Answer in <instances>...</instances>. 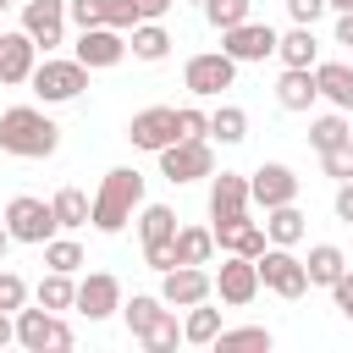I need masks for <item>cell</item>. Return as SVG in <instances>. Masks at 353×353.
Returning <instances> with one entry per match:
<instances>
[{
	"label": "cell",
	"mask_w": 353,
	"mask_h": 353,
	"mask_svg": "<svg viewBox=\"0 0 353 353\" xmlns=\"http://www.w3.org/2000/svg\"><path fill=\"white\" fill-rule=\"evenodd\" d=\"M6 6H11V0H0V11H6Z\"/></svg>",
	"instance_id": "obj_50"
},
{
	"label": "cell",
	"mask_w": 353,
	"mask_h": 353,
	"mask_svg": "<svg viewBox=\"0 0 353 353\" xmlns=\"http://www.w3.org/2000/svg\"><path fill=\"white\" fill-rule=\"evenodd\" d=\"M221 50H226L237 66H243V61H265V55H276V28L248 17V22H237V28L221 33Z\"/></svg>",
	"instance_id": "obj_15"
},
{
	"label": "cell",
	"mask_w": 353,
	"mask_h": 353,
	"mask_svg": "<svg viewBox=\"0 0 353 353\" xmlns=\"http://www.w3.org/2000/svg\"><path fill=\"white\" fill-rule=\"evenodd\" d=\"M55 149H61V127H55L39 105H11V110H0V154L50 160Z\"/></svg>",
	"instance_id": "obj_1"
},
{
	"label": "cell",
	"mask_w": 353,
	"mask_h": 353,
	"mask_svg": "<svg viewBox=\"0 0 353 353\" xmlns=\"http://www.w3.org/2000/svg\"><path fill=\"white\" fill-rule=\"evenodd\" d=\"M276 55H281V66H314V61H320L314 28H298V22H292V33H276Z\"/></svg>",
	"instance_id": "obj_26"
},
{
	"label": "cell",
	"mask_w": 353,
	"mask_h": 353,
	"mask_svg": "<svg viewBox=\"0 0 353 353\" xmlns=\"http://www.w3.org/2000/svg\"><path fill=\"white\" fill-rule=\"evenodd\" d=\"M331 210H336V221H347V226H353V176H347V182H336V199H331Z\"/></svg>",
	"instance_id": "obj_44"
},
{
	"label": "cell",
	"mask_w": 353,
	"mask_h": 353,
	"mask_svg": "<svg viewBox=\"0 0 353 353\" xmlns=\"http://www.w3.org/2000/svg\"><path fill=\"white\" fill-rule=\"evenodd\" d=\"M292 199H298V171H292V165L265 160L259 171H248V204L276 210V204H292Z\"/></svg>",
	"instance_id": "obj_12"
},
{
	"label": "cell",
	"mask_w": 353,
	"mask_h": 353,
	"mask_svg": "<svg viewBox=\"0 0 353 353\" xmlns=\"http://www.w3.org/2000/svg\"><path fill=\"white\" fill-rule=\"evenodd\" d=\"M44 265L61 270V276H77L88 259H83V243H72V237H50V243H44Z\"/></svg>",
	"instance_id": "obj_33"
},
{
	"label": "cell",
	"mask_w": 353,
	"mask_h": 353,
	"mask_svg": "<svg viewBox=\"0 0 353 353\" xmlns=\"http://www.w3.org/2000/svg\"><path fill=\"white\" fill-rule=\"evenodd\" d=\"M127 55H132V61H165V55H171V33H165L160 22H138V28L127 33Z\"/></svg>",
	"instance_id": "obj_25"
},
{
	"label": "cell",
	"mask_w": 353,
	"mask_h": 353,
	"mask_svg": "<svg viewBox=\"0 0 353 353\" xmlns=\"http://www.w3.org/2000/svg\"><path fill=\"white\" fill-rule=\"evenodd\" d=\"M160 298L171 309H193V303L215 298V276L204 265H171V270H160Z\"/></svg>",
	"instance_id": "obj_10"
},
{
	"label": "cell",
	"mask_w": 353,
	"mask_h": 353,
	"mask_svg": "<svg viewBox=\"0 0 353 353\" xmlns=\"http://www.w3.org/2000/svg\"><path fill=\"white\" fill-rule=\"evenodd\" d=\"M193 6H204V0H193Z\"/></svg>",
	"instance_id": "obj_51"
},
{
	"label": "cell",
	"mask_w": 353,
	"mask_h": 353,
	"mask_svg": "<svg viewBox=\"0 0 353 353\" xmlns=\"http://www.w3.org/2000/svg\"><path fill=\"white\" fill-rule=\"evenodd\" d=\"M331 303H336V314L353 325V270H342V276L331 281Z\"/></svg>",
	"instance_id": "obj_41"
},
{
	"label": "cell",
	"mask_w": 353,
	"mask_h": 353,
	"mask_svg": "<svg viewBox=\"0 0 353 353\" xmlns=\"http://www.w3.org/2000/svg\"><path fill=\"white\" fill-rule=\"evenodd\" d=\"M143 265H149V270H171V265H176L171 243H143Z\"/></svg>",
	"instance_id": "obj_43"
},
{
	"label": "cell",
	"mask_w": 353,
	"mask_h": 353,
	"mask_svg": "<svg viewBox=\"0 0 353 353\" xmlns=\"http://www.w3.org/2000/svg\"><path fill=\"white\" fill-rule=\"evenodd\" d=\"M138 11H143V22H160L171 11V0H138Z\"/></svg>",
	"instance_id": "obj_46"
},
{
	"label": "cell",
	"mask_w": 353,
	"mask_h": 353,
	"mask_svg": "<svg viewBox=\"0 0 353 353\" xmlns=\"http://www.w3.org/2000/svg\"><path fill=\"white\" fill-rule=\"evenodd\" d=\"M303 270H309V287H331V281L347 270V254H342L336 243H314L309 259H303Z\"/></svg>",
	"instance_id": "obj_27"
},
{
	"label": "cell",
	"mask_w": 353,
	"mask_h": 353,
	"mask_svg": "<svg viewBox=\"0 0 353 353\" xmlns=\"http://www.w3.org/2000/svg\"><path fill=\"white\" fill-rule=\"evenodd\" d=\"M342 138H353V132H347V110H325V116H314V121H309V143H314L320 154H325V149H336Z\"/></svg>",
	"instance_id": "obj_32"
},
{
	"label": "cell",
	"mask_w": 353,
	"mask_h": 353,
	"mask_svg": "<svg viewBox=\"0 0 353 353\" xmlns=\"http://www.w3.org/2000/svg\"><path fill=\"white\" fill-rule=\"evenodd\" d=\"M160 176L165 182H199V176H215V149H210V138H176V143H165L160 149Z\"/></svg>",
	"instance_id": "obj_7"
},
{
	"label": "cell",
	"mask_w": 353,
	"mask_h": 353,
	"mask_svg": "<svg viewBox=\"0 0 353 353\" xmlns=\"http://www.w3.org/2000/svg\"><path fill=\"white\" fill-rule=\"evenodd\" d=\"M232 83H237V61H232L226 50L188 55V66H182V88H188L193 99H215V94L232 88Z\"/></svg>",
	"instance_id": "obj_9"
},
{
	"label": "cell",
	"mask_w": 353,
	"mask_h": 353,
	"mask_svg": "<svg viewBox=\"0 0 353 353\" xmlns=\"http://www.w3.org/2000/svg\"><path fill=\"white\" fill-rule=\"evenodd\" d=\"M210 138H221V143H243V138H248V110H243V105H221V110H210Z\"/></svg>",
	"instance_id": "obj_31"
},
{
	"label": "cell",
	"mask_w": 353,
	"mask_h": 353,
	"mask_svg": "<svg viewBox=\"0 0 353 353\" xmlns=\"http://www.w3.org/2000/svg\"><path fill=\"white\" fill-rule=\"evenodd\" d=\"M143 204V176L132 171V165H116V171H105V182H99V193H94V210H88V221L105 232V237H116L127 221H132V210Z\"/></svg>",
	"instance_id": "obj_3"
},
{
	"label": "cell",
	"mask_w": 353,
	"mask_h": 353,
	"mask_svg": "<svg viewBox=\"0 0 353 353\" xmlns=\"http://www.w3.org/2000/svg\"><path fill=\"white\" fill-rule=\"evenodd\" d=\"M254 270H259V287H270L276 298H303V292H309L303 259H298L292 248H281V243H265L259 259H254Z\"/></svg>",
	"instance_id": "obj_5"
},
{
	"label": "cell",
	"mask_w": 353,
	"mask_h": 353,
	"mask_svg": "<svg viewBox=\"0 0 353 353\" xmlns=\"http://www.w3.org/2000/svg\"><path fill=\"white\" fill-rule=\"evenodd\" d=\"M314 99H320V83H314V66H287V72L276 77V105H281V110H292V116H303V110H314Z\"/></svg>",
	"instance_id": "obj_20"
},
{
	"label": "cell",
	"mask_w": 353,
	"mask_h": 353,
	"mask_svg": "<svg viewBox=\"0 0 353 353\" xmlns=\"http://www.w3.org/2000/svg\"><path fill=\"white\" fill-rule=\"evenodd\" d=\"M22 33L44 50H55L66 39V0H28L22 6Z\"/></svg>",
	"instance_id": "obj_17"
},
{
	"label": "cell",
	"mask_w": 353,
	"mask_h": 353,
	"mask_svg": "<svg viewBox=\"0 0 353 353\" xmlns=\"http://www.w3.org/2000/svg\"><path fill=\"white\" fill-rule=\"evenodd\" d=\"M232 215H248V176L243 171L210 176V221H232Z\"/></svg>",
	"instance_id": "obj_21"
},
{
	"label": "cell",
	"mask_w": 353,
	"mask_h": 353,
	"mask_svg": "<svg viewBox=\"0 0 353 353\" xmlns=\"http://www.w3.org/2000/svg\"><path fill=\"white\" fill-rule=\"evenodd\" d=\"M33 298H39L44 309H55V314H61V309H72V298H77V281H72V276H61V270H50V276L33 287Z\"/></svg>",
	"instance_id": "obj_34"
},
{
	"label": "cell",
	"mask_w": 353,
	"mask_h": 353,
	"mask_svg": "<svg viewBox=\"0 0 353 353\" xmlns=\"http://www.w3.org/2000/svg\"><path fill=\"white\" fill-rule=\"evenodd\" d=\"M50 210H55V226L77 232V226H88V210H94V199H88L83 188H61V193L50 199Z\"/></svg>",
	"instance_id": "obj_28"
},
{
	"label": "cell",
	"mask_w": 353,
	"mask_h": 353,
	"mask_svg": "<svg viewBox=\"0 0 353 353\" xmlns=\"http://www.w3.org/2000/svg\"><path fill=\"white\" fill-rule=\"evenodd\" d=\"M72 309H77V314H88V320H110V314L121 309V281H116L110 270H88V276L77 281Z\"/></svg>",
	"instance_id": "obj_14"
},
{
	"label": "cell",
	"mask_w": 353,
	"mask_h": 353,
	"mask_svg": "<svg viewBox=\"0 0 353 353\" xmlns=\"http://www.w3.org/2000/svg\"><path fill=\"white\" fill-rule=\"evenodd\" d=\"M11 243H17V237H11V232H6V221H0V259L11 254Z\"/></svg>",
	"instance_id": "obj_48"
},
{
	"label": "cell",
	"mask_w": 353,
	"mask_h": 353,
	"mask_svg": "<svg viewBox=\"0 0 353 353\" xmlns=\"http://www.w3.org/2000/svg\"><path fill=\"white\" fill-rule=\"evenodd\" d=\"M11 342H17V314L0 309V347H11Z\"/></svg>",
	"instance_id": "obj_47"
},
{
	"label": "cell",
	"mask_w": 353,
	"mask_h": 353,
	"mask_svg": "<svg viewBox=\"0 0 353 353\" xmlns=\"http://www.w3.org/2000/svg\"><path fill=\"white\" fill-rule=\"evenodd\" d=\"M210 347H270V331L265 325H221Z\"/></svg>",
	"instance_id": "obj_36"
},
{
	"label": "cell",
	"mask_w": 353,
	"mask_h": 353,
	"mask_svg": "<svg viewBox=\"0 0 353 353\" xmlns=\"http://www.w3.org/2000/svg\"><path fill=\"white\" fill-rule=\"evenodd\" d=\"M287 17H292L298 28H314V22L325 17V0H287Z\"/></svg>",
	"instance_id": "obj_42"
},
{
	"label": "cell",
	"mask_w": 353,
	"mask_h": 353,
	"mask_svg": "<svg viewBox=\"0 0 353 353\" xmlns=\"http://www.w3.org/2000/svg\"><path fill=\"white\" fill-rule=\"evenodd\" d=\"M336 44L353 50V11H336Z\"/></svg>",
	"instance_id": "obj_45"
},
{
	"label": "cell",
	"mask_w": 353,
	"mask_h": 353,
	"mask_svg": "<svg viewBox=\"0 0 353 353\" xmlns=\"http://www.w3.org/2000/svg\"><path fill=\"white\" fill-rule=\"evenodd\" d=\"M72 55L88 72H110V66L127 61V33H116V28H77V50Z\"/></svg>",
	"instance_id": "obj_11"
},
{
	"label": "cell",
	"mask_w": 353,
	"mask_h": 353,
	"mask_svg": "<svg viewBox=\"0 0 353 353\" xmlns=\"http://www.w3.org/2000/svg\"><path fill=\"white\" fill-rule=\"evenodd\" d=\"M248 6H254V0H204V22H210L215 33H226V28L248 22Z\"/></svg>",
	"instance_id": "obj_35"
},
{
	"label": "cell",
	"mask_w": 353,
	"mask_h": 353,
	"mask_svg": "<svg viewBox=\"0 0 353 353\" xmlns=\"http://www.w3.org/2000/svg\"><path fill=\"white\" fill-rule=\"evenodd\" d=\"M176 138H210V110L182 105V110H176Z\"/></svg>",
	"instance_id": "obj_39"
},
{
	"label": "cell",
	"mask_w": 353,
	"mask_h": 353,
	"mask_svg": "<svg viewBox=\"0 0 353 353\" xmlns=\"http://www.w3.org/2000/svg\"><path fill=\"white\" fill-rule=\"evenodd\" d=\"M17 342L28 347V353H66L77 336H72V325L55 314V309H17Z\"/></svg>",
	"instance_id": "obj_6"
},
{
	"label": "cell",
	"mask_w": 353,
	"mask_h": 353,
	"mask_svg": "<svg viewBox=\"0 0 353 353\" xmlns=\"http://www.w3.org/2000/svg\"><path fill=\"white\" fill-rule=\"evenodd\" d=\"M303 232H309V215L298 210V199H292V204H276V210H265V243H281V248H292V243H303Z\"/></svg>",
	"instance_id": "obj_22"
},
{
	"label": "cell",
	"mask_w": 353,
	"mask_h": 353,
	"mask_svg": "<svg viewBox=\"0 0 353 353\" xmlns=\"http://www.w3.org/2000/svg\"><path fill=\"white\" fill-rule=\"evenodd\" d=\"M6 232L17 237V243H33V248H44L61 226H55V210H50V199H33V193H17L11 204H6Z\"/></svg>",
	"instance_id": "obj_8"
},
{
	"label": "cell",
	"mask_w": 353,
	"mask_h": 353,
	"mask_svg": "<svg viewBox=\"0 0 353 353\" xmlns=\"http://www.w3.org/2000/svg\"><path fill=\"white\" fill-rule=\"evenodd\" d=\"M33 94L44 99V105H72L83 88H88V66L72 55V61H61V55H44L39 66H33Z\"/></svg>",
	"instance_id": "obj_4"
},
{
	"label": "cell",
	"mask_w": 353,
	"mask_h": 353,
	"mask_svg": "<svg viewBox=\"0 0 353 353\" xmlns=\"http://www.w3.org/2000/svg\"><path fill=\"white\" fill-rule=\"evenodd\" d=\"M325 11H353V0H325Z\"/></svg>",
	"instance_id": "obj_49"
},
{
	"label": "cell",
	"mask_w": 353,
	"mask_h": 353,
	"mask_svg": "<svg viewBox=\"0 0 353 353\" xmlns=\"http://www.w3.org/2000/svg\"><path fill=\"white\" fill-rule=\"evenodd\" d=\"M121 320H127V331H132L149 353H171V347L182 342L176 309H171L160 292H132V298H121Z\"/></svg>",
	"instance_id": "obj_2"
},
{
	"label": "cell",
	"mask_w": 353,
	"mask_h": 353,
	"mask_svg": "<svg viewBox=\"0 0 353 353\" xmlns=\"http://www.w3.org/2000/svg\"><path fill=\"white\" fill-rule=\"evenodd\" d=\"M215 331H221V309H210V298H204V303H193V309H188V320H182V342L210 347V342H215Z\"/></svg>",
	"instance_id": "obj_30"
},
{
	"label": "cell",
	"mask_w": 353,
	"mask_h": 353,
	"mask_svg": "<svg viewBox=\"0 0 353 353\" xmlns=\"http://www.w3.org/2000/svg\"><path fill=\"white\" fill-rule=\"evenodd\" d=\"M210 232H215V248H221V254H243V259H259V248H265V226H259V221H248V215L215 221Z\"/></svg>",
	"instance_id": "obj_19"
},
{
	"label": "cell",
	"mask_w": 353,
	"mask_h": 353,
	"mask_svg": "<svg viewBox=\"0 0 353 353\" xmlns=\"http://www.w3.org/2000/svg\"><path fill=\"white\" fill-rule=\"evenodd\" d=\"M138 237L143 243H171L176 237V210L171 204H138Z\"/></svg>",
	"instance_id": "obj_29"
},
{
	"label": "cell",
	"mask_w": 353,
	"mask_h": 353,
	"mask_svg": "<svg viewBox=\"0 0 353 353\" xmlns=\"http://www.w3.org/2000/svg\"><path fill=\"white\" fill-rule=\"evenodd\" d=\"M314 83H320V99H331L336 110H353V66L347 61H314Z\"/></svg>",
	"instance_id": "obj_23"
},
{
	"label": "cell",
	"mask_w": 353,
	"mask_h": 353,
	"mask_svg": "<svg viewBox=\"0 0 353 353\" xmlns=\"http://www.w3.org/2000/svg\"><path fill=\"white\" fill-rule=\"evenodd\" d=\"M171 254H176V265H210L215 259V232L210 226H176Z\"/></svg>",
	"instance_id": "obj_24"
},
{
	"label": "cell",
	"mask_w": 353,
	"mask_h": 353,
	"mask_svg": "<svg viewBox=\"0 0 353 353\" xmlns=\"http://www.w3.org/2000/svg\"><path fill=\"white\" fill-rule=\"evenodd\" d=\"M33 66H39V44H33L22 28H17V33H0V83L17 88V83L33 77Z\"/></svg>",
	"instance_id": "obj_18"
},
{
	"label": "cell",
	"mask_w": 353,
	"mask_h": 353,
	"mask_svg": "<svg viewBox=\"0 0 353 353\" xmlns=\"http://www.w3.org/2000/svg\"><path fill=\"white\" fill-rule=\"evenodd\" d=\"M105 6H110V0H66V22H77V28H105Z\"/></svg>",
	"instance_id": "obj_38"
},
{
	"label": "cell",
	"mask_w": 353,
	"mask_h": 353,
	"mask_svg": "<svg viewBox=\"0 0 353 353\" xmlns=\"http://www.w3.org/2000/svg\"><path fill=\"white\" fill-rule=\"evenodd\" d=\"M127 138H132V149L160 154L165 143H176V105H149V110H138V116L127 121Z\"/></svg>",
	"instance_id": "obj_13"
},
{
	"label": "cell",
	"mask_w": 353,
	"mask_h": 353,
	"mask_svg": "<svg viewBox=\"0 0 353 353\" xmlns=\"http://www.w3.org/2000/svg\"><path fill=\"white\" fill-rule=\"evenodd\" d=\"M320 171L336 176V182H347V176H353V138H342L336 149H325V154H320Z\"/></svg>",
	"instance_id": "obj_37"
},
{
	"label": "cell",
	"mask_w": 353,
	"mask_h": 353,
	"mask_svg": "<svg viewBox=\"0 0 353 353\" xmlns=\"http://www.w3.org/2000/svg\"><path fill=\"white\" fill-rule=\"evenodd\" d=\"M22 303H28V281H22L17 270H0V309H6V314H17Z\"/></svg>",
	"instance_id": "obj_40"
},
{
	"label": "cell",
	"mask_w": 353,
	"mask_h": 353,
	"mask_svg": "<svg viewBox=\"0 0 353 353\" xmlns=\"http://www.w3.org/2000/svg\"><path fill=\"white\" fill-rule=\"evenodd\" d=\"M215 298H221V303H232V309L254 303V298H259V270H254V259L226 254V265L215 270Z\"/></svg>",
	"instance_id": "obj_16"
}]
</instances>
